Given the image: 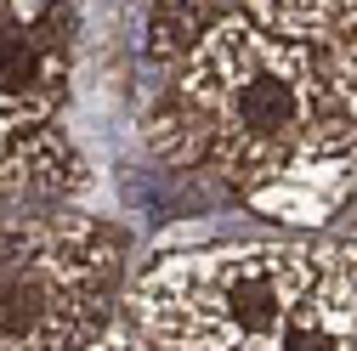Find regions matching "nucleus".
Returning a JSON list of instances; mask_svg holds the SVG:
<instances>
[{
  "mask_svg": "<svg viewBox=\"0 0 357 351\" xmlns=\"http://www.w3.org/2000/svg\"><path fill=\"white\" fill-rule=\"evenodd\" d=\"M170 97L199 142L204 170L238 198L255 193L329 114L312 46L255 29L244 12H227L193 46V57L170 74Z\"/></svg>",
  "mask_w": 357,
  "mask_h": 351,
  "instance_id": "f257e3e1",
  "label": "nucleus"
},
{
  "mask_svg": "<svg viewBox=\"0 0 357 351\" xmlns=\"http://www.w3.org/2000/svg\"><path fill=\"white\" fill-rule=\"evenodd\" d=\"M318 272V238H238L159 255L119 312L159 351H273Z\"/></svg>",
  "mask_w": 357,
  "mask_h": 351,
  "instance_id": "f03ea898",
  "label": "nucleus"
},
{
  "mask_svg": "<svg viewBox=\"0 0 357 351\" xmlns=\"http://www.w3.org/2000/svg\"><path fill=\"white\" fill-rule=\"evenodd\" d=\"M125 300V238L79 210L0 215V351H85Z\"/></svg>",
  "mask_w": 357,
  "mask_h": 351,
  "instance_id": "7ed1b4c3",
  "label": "nucleus"
},
{
  "mask_svg": "<svg viewBox=\"0 0 357 351\" xmlns=\"http://www.w3.org/2000/svg\"><path fill=\"white\" fill-rule=\"evenodd\" d=\"M79 52V0H12L0 12V148L57 125Z\"/></svg>",
  "mask_w": 357,
  "mask_h": 351,
  "instance_id": "20e7f679",
  "label": "nucleus"
},
{
  "mask_svg": "<svg viewBox=\"0 0 357 351\" xmlns=\"http://www.w3.org/2000/svg\"><path fill=\"white\" fill-rule=\"evenodd\" d=\"M357 193V125L340 114H324L306 136L284 153V164L266 176L244 204L284 227H329Z\"/></svg>",
  "mask_w": 357,
  "mask_h": 351,
  "instance_id": "39448f33",
  "label": "nucleus"
},
{
  "mask_svg": "<svg viewBox=\"0 0 357 351\" xmlns=\"http://www.w3.org/2000/svg\"><path fill=\"white\" fill-rule=\"evenodd\" d=\"M91 187V164L74 148L63 125L29 130V136L0 148V215H34L63 210Z\"/></svg>",
  "mask_w": 357,
  "mask_h": 351,
  "instance_id": "423d86ee",
  "label": "nucleus"
},
{
  "mask_svg": "<svg viewBox=\"0 0 357 351\" xmlns=\"http://www.w3.org/2000/svg\"><path fill=\"white\" fill-rule=\"evenodd\" d=\"M273 351H357V244L318 238V272Z\"/></svg>",
  "mask_w": 357,
  "mask_h": 351,
  "instance_id": "0eeeda50",
  "label": "nucleus"
},
{
  "mask_svg": "<svg viewBox=\"0 0 357 351\" xmlns=\"http://www.w3.org/2000/svg\"><path fill=\"white\" fill-rule=\"evenodd\" d=\"M227 12H238L233 0H130V46H137V63L176 74Z\"/></svg>",
  "mask_w": 357,
  "mask_h": 351,
  "instance_id": "6e6552de",
  "label": "nucleus"
},
{
  "mask_svg": "<svg viewBox=\"0 0 357 351\" xmlns=\"http://www.w3.org/2000/svg\"><path fill=\"white\" fill-rule=\"evenodd\" d=\"M238 12L295 46H329L357 34V0H238Z\"/></svg>",
  "mask_w": 357,
  "mask_h": 351,
  "instance_id": "1a4fd4ad",
  "label": "nucleus"
},
{
  "mask_svg": "<svg viewBox=\"0 0 357 351\" xmlns=\"http://www.w3.org/2000/svg\"><path fill=\"white\" fill-rule=\"evenodd\" d=\"M318 63V85H324V108L357 125V34L329 40V46H312Z\"/></svg>",
  "mask_w": 357,
  "mask_h": 351,
  "instance_id": "9d476101",
  "label": "nucleus"
},
{
  "mask_svg": "<svg viewBox=\"0 0 357 351\" xmlns=\"http://www.w3.org/2000/svg\"><path fill=\"white\" fill-rule=\"evenodd\" d=\"M85 351H159V345H153V340H148L137 323H130V318L119 312V318H114V323H108V329H102L91 345H85Z\"/></svg>",
  "mask_w": 357,
  "mask_h": 351,
  "instance_id": "9b49d317",
  "label": "nucleus"
},
{
  "mask_svg": "<svg viewBox=\"0 0 357 351\" xmlns=\"http://www.w3.org/2000/svg\"><path fill=\"white\" fill-rule=\"evenodd\" d=\"M340 238H346V244H357V193H351V204L340 210Z\"/></svg>",
  "mask_w": 357,
  "mask_h": 351,
  "instance_id": "f8f14e48",
  "label": "nucleus"
},
{
  "mask_svg": "<svg viewBox=\"0 0 357 351\" xmlns=\"http://www.w3.org/2000/svg\"><path fill=\"white\" fill-rule=\"evenodd\" d=\"M6 6H12V0H0V12H6Z\"/></svg>",
  "mask_w": 357,
  "mask_h": 351,
  "instance_id": "ddd939ff",
  "label": "nucleus"
}]
</instances>
